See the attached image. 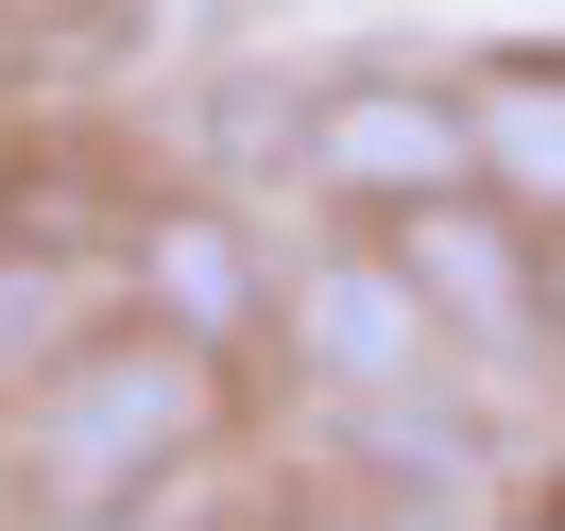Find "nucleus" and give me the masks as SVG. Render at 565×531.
Listing matches in <instances>:
<instances>
[{"instance_id": "obj_1", "label": "nucleus", "mask_w": 565, "mask_h": 531, "mask_svg": "<svg viewBox=\"0 0 565 531\" xmlns=\"http://www.w3.org/2000/svg\"><path fill=\"white\" fill-rule=\"evenodd\" d=\"M223 428H241V360L120 309V326H70L35 360V394L0 412V497L52 531H104V514H154Z\"/></svg>"}, {"instance_id": "obj_9", "label": "nucleus", "mask_w": 565, "mask_h": 531, "mask_svg": "<svg viewBox=\"0 0 565 531\" xmlns=\"http://www.w3.org/2000/svg\"><path fill=\"white\" fill-rule=\"evenodd\" d=\"M291 104H309V86H206V155H223V189H241V206H257V189H291Z\"/></svg>"}, {"instance_id": "obj_5", "label": "nucleus", "mask_w": 565, "mask_h": 531, "mask_svg": "<svg viewBox=\"0 0 565 531\" xmlns=\"http://www.w3.org/2000/svg\"><path fill=\"white\" fill-rule=\"evenodd\" d=\"M275 326H291V378H309V394H377V378H428V360H462L446 326H428L412 257H394L377 223H343V241L275 257Z\"/></svg>"}, {"instance_id": "obj_3", "label": "nucleus", "mask_w": 565, "mask_h": 531, "mask_svg": "<svg viewBox=\"0 0 565 531\" xmlns=\"http://www.w3.org/2000/svg\"><path fill=\"white\" fill-rule=\"evenodd\" d=\"M377 241L412 257V291H428V326L462 343V378H531V360H565V343H548V223H531V206H497V189H428V206H394Z\"/></svg>"}, {"instance_id": "obj_8", "label": "nucleus", "mask_w": 565, "mask_h": 531, "mask_svg": "<svg viewBox=\"0 0 565 531\" xmlns=\"http://www.w3.org/2000/svg\"><path fill=\"white\" fill-rule=\"evenodd\" d=\"M86 326V257H52V241H0V412L35 394V360Z\"/></svg>"}, {"instance_id": "obj_7", "label": "nucleus", "mask_w": 565, "mask_h": 531, "mask_svg": "<svg viewBox=\"0 0 565 531\" xmlns=\"http://www.w3.org/2000/svg\"><path fill=\"white\" fill-rule=\"evenodd\" d=\"M462 104H480V189L565 223V52H480Z\"/></svg>"}, {"instance_id": "obj_6", "label": "nucleus", "mask_w": 565, "mask_h": 531, "mask_svg": "<svg viewBox=\"0 0 565 531\" xmlns=\"http://www.w3.org/2000/svg\"><path fill=\"white\" fill-rule=\"evenodd\" d=\"M326 446H343L377 497H412V514H480L497 497V428H480V394H462V360L377 378V394H326Z\"/></svg>"}, {"instance_id": "obj_2", "label": "nucleus", "mask_w": 565, "mask_h": 531, "mask_svg": "<svg viewBox=\"0 0 565 531\" xmlns=\"http://www.w3.org/2000/svg\"><path fill=\"white\" fill-rule=\"evenodd\" d=\"M291 189L343 206V223H394V206H428V189H480V104H462V70H394V52L309 70V104H291Z\"/></svg>"}, {"instance_id": "obj_10", "label": "nucleus", "mask_w": 565, "mask_h": 531, "mask_svg": "<svg viewBox=\"0 0 565 531\" xmlns=\"http://www.w3.org/2000/svg\"><path fill=\"white\" fill-rule=\"evenodd\" d=\"M548 343H565V223H548Z\"/></svg>"}, {"instance_id": "obj_4", "label": "nucleus", "mask_w": 565, "mask_h": 531, "mask_svg": "<svg viewBox=\"0 0 565 531\" xmlns=\"http://www.w3.org/2000/svg\"><path fill=\"white\" fill-rule=\"evenodd\" d=\"M104 275H120V309L189 326V343H223V360L275 343V241H257L241 189H138V223H120Z\"/></svg>"}]
</instances>
